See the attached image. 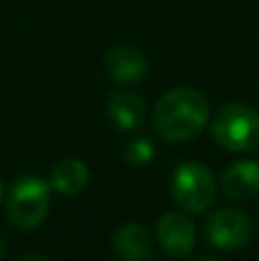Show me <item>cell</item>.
Here are the masks:
<instances>
[{
	"label": "cell",
	"instance_id": "1",
	"mask_svg": "<svg viewBox=\"0 0 259 261\" xmlns=\"http://www.w3.org/2000/svg\"><path fill=\"white\" fill-rule=\"evenodd\" d=\"M209 122V103L193 87L170 90L154 106V126L170 142H186L202 133Z\"/></svg>",
	"mask_w": 259,
	"mask_h": 261
},
{
	"label": "cell",
	"instance_id": "2",
	"mask_svg": "<svg viewBox=\"0 0 259 261\" xmlns=\"http://www.w3.org/2000/svg\"><path fill=\"white\" fill-rule=\"evenodd\" d=\"M214 140L227 151H252L259 147V115L246 103H229L214 119Z\"/></svg>",
	"mask_w": 259,
	"mask_h": 261
},
{
	"label": "cell",
	"instance_id": "3",
	"mask_svg": "<svg viewBox=\"0 0 259 261\" xmlns=\"http://www.w3.org/2000/svg\"><path fill=\"white\" fill-rule=\"evenodd\" d=\"M50 206V186L37 176L16 181L7 199V218L18 229H35L44 222Z\"/></svg>",
	"mask_w": 259,
	"mask_h": 261
},
{
	"label": "cell",
	"instance_id": "4",
	"mask_svg": "<svg viewBox=\"0 0 259 261\" xmlns=\"http://www.w3.org/2000/svg\"><path fill=\"white\" fill-rule=\"evenodd\" d=\"M170 193L182 208L191 213H200L214 204L216 179L209 172V167L200 165V163H184L172 174Z\"/></svg>",
	"mask_w": 259,
	"mask_h": 261
},
{
	"label": "cell",
	"instance_id": "5",
	"mask_svg": "<svg viewBox=\"0 0 259 261\" xmlns=\"http://www.w3.org/2000/svg\"><path fill=\"white\" fill-rule=\"evenodd\" d=\"M250 218L237 208H220L206 220V241L216 250H239L250 241Z\"/></svg>",
	"mask_w": 259,
	"mask_h": 261
},
{
	"label": "cell",
	"instance_id": "6",
	"mask_svg": "<svg viewBox=\"0 0 259 261\" xmlns=\"http://www.w3.org/2000/svg\"><path fill=\"white\" fill-rule=\"evenodd\" d=\"M156 239L170 257H188L195 248V225L184 213H163L156 222Z\"/></svg>",
	"mask_w": 259,
	"mask_h": 261
},
{
	"label": "cell",
	"instance_id": "7",
	"mask_svg": "<svg viewBox=\"0 0 259 261\" xmlns=\"http://www.w3.org/2000/svg\"><path fill=\"white\" fill-rule=\"evenodd\" d=\"M106 71L117 83H138L147 73V58L136 46H115L106 53Z\"/></svg>",
	"mask_w": 259,
	"mask_h": 261
},
{
	"label": "cell",
	"instance_id": "8",
	"mask_svg": "<svg viewBox=\"0 0 259 261\" xmlns=\"http://www.w3.org/2000/svg\"><path fill=\"white\" fill-rule=\"evenodd\" d=\"M223 193L234 202H248L259 195V163L239 161L223 174Z\"/></svg>",
	"mask_w": 259,
	"mask_h": 261
},
{
	"label": "cell",
	"instance_id": "9",
	"mask_svg": "<svg viewBox=\"0 0 259 261\" xmlns=\"http://www.w3.org/2000/svg\"><path fill=\"white\" fill-rule=\"evenodd\" d=\"M115 252L126 261H140L151 254V234L138 222H126L113 236Z\"/></svg>",
	"mask_w": 259,
	"mask_h": 261
},
{
	"label": "cell",
	"instance_id": "10",
	"mask_svg": "<svg viewBox=\"0 0 259 261\" xmlns=\"http://www.w3.org/2000/svg\"><path fill=\"white\" fill-rule=\"evenodd\" d=\"M106 113H108L110 122H115L119 128L133 130L145 122L147 106L138 94L119 92V94H113L108 99V103H106Z\"/></svg>",
	"mask_w": 259,
	"mask_h": 261
},
{
	"label": "cell",
	"instance_id": "11",
	"mask_svg": "<svg viewBox=\"0 0 259 261\" xmlns=\"http://www.w3.org/2000/svg\"><path fill=\"white\" fill-rule=\"evenodd\" d=\"M87 181H90V172H87L85 163L76 161V158H64L53 167L50 188L58 190L60 195H78L85 190Z\"/></svg>",
	"mask_w": 259,
	"mask_h": 261
},
{
	"label": "cell",
	"instance_id": "12",
	"mask_svg": "<svg viewBox=\"0 0 259 261\" xmlns=\"http://www.w3.org/2000/svg\"><path fill=\"white\" fill-rule=\"evenodd\" d=\"M154 158V142L147 138H133L126 144V161L131 165H147Z\"/></svg>",
	"mask_w": 259,
	"mask_h": 261
},
{
	"label": "cell",
	"instance_id": "13",
	"mask_svg": "<svg viewBox=\"0 0 259 261\" xmlns=\"http://www.w3.org/2000/svg\"><path fill=\"white\" fill-rule=\"evenodd\" d=\"M5 250H7V245H5V239H3V234H0V257L5 254Z\"/></svg>",
	"mask_w": 259,
	"mask_h": 261
},
{
	"label": "cell",
	"instance_id": "14",
	"mask_svg": "<svg viewBox=\"0 0 259 261\" xmlns=\"http://www.w3.org/2000/svg\"><path fill=\"white\" fill-rule=\"evenodd\" d=\"M0 202H3V184H0Z\"/></svg>",
	"mask_w": 259,
	"mask_h": 261
}]
</instances>
